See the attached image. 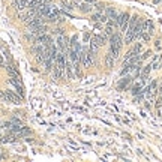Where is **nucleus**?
Wrapping results in <instances>:
<instances>
[{"label": "nucleus", "instance_id": "nucleus-1", "mask_svg": "<svg viewBox=\"0 0 162 162\" xmlns=\"http://www.w3.org/2000/svg\"><path fill=\"white\" fill-rule=\"evenodd\" d=\"M110 47H111V54L114 57H119V53H120V48H122V36L119 33H114L111 38H110Z\"/></svg>", "mask_w": 162, "mask_h": 162}, {"label": "nucleus", "instance_id": "nucleus-2", "mask_svg": "<svg viewBox=\"0 0 162 162\" xmlns=\"http://www.w3.org/2000/svg\"><path fill=\"white\" fill-rule=\"evenodd\" d=\"M129 14H120V15H117L116 18V23H117V27L122 30V32H126L128 30V24H129Z\"/></svg>", "mask_w": 162, "mask_h": 162}, {"label": "nucleus", "instance_id": "nucleus-3", "mask_svg": "<svg viewBox=\"0 0 162 162\" xmlns=\"http://www.w3.org/2000/svg\"><path fill=\"white\" fill-rule=\"evenodd\" d=\"M5 93H6V99H8V102H12V104H17V105L21 104L23 96H20L18 93H14V92H11V90H5Z\"/></svg>", "mask_w": 162, "mask_h": 162}, {"label": "nucleus", "instance_id": "nucleus-4", "mask_svg": "<svg viewBox=\"0 0 162 162\" xmlns=\"http://www.w3.org/2000/svg\"><path fill=\"white\" fill-rule=\"evenodd\" d=\"M57 48H60L63 53L68 51L69 44H68V38H66L65 35H59V38H57Z\"/></svg>", "mask_w": 162, "mask_h": 162}, {"label": "nucleus", "instance_id": "nucleus-5", "mask_svg": "<svg viewBox=\"0 0 162 162\" xmlns=\"http://www.w3.org/2000/svg\"><path fill=\"white\" fill-rule=\"evenodd\" d=\"M17 134H14V132H9V134H6L5 137H0V143H3V144H8V143H15L17 141Z\"/></svg>", "mask_w": 162, "mask_h": 162}, {"label": "nucleus", "instance_id": "nucleus-6", "mask_svg": "<svg viewBox=\"0 0 162 162\" xmlns=\"http://www.w3.org/2000/svg\"><path fill=\"white\" fill-rule=\"evenodd\" d=\"M78 9H80L81 12H84V14H89V12H92L93 6H92V3H87V2H81V3H78Z\"/></svg>", "mask_w": 162, "mask_h": 162}, {"label": "nucleus", "instance_id": "nucleus-7", "mask_svg": "<svg viewBox=\"0 0 162 162\" xmlns=\"http://www.w3.org/2000/svg\"><path fill=\"white\" fill-rule=\"evenodd\" d=\"M53 74H54V78H63V75H65V68H62V66H57V65H54V69H53Z\"/></svg>", "mask_w": 162, "mask_h": 162}, {"label": "nucleus", "instance_id": "nucleus-8", "mask_svg": "<svg viewBox=\"0 0 162 162\" xmlns=\"http://www.w3.org/2000/svg\"><path fill=\"white\" fill-rule=\"evenodd\" d=\"M114 62H116V57H114L111 53H108V54L105 56V65L111 68V66H114Z\"/></svg>", "mask_w": 162, "mask_h": 162}, {"label": "nucleus", "instance_id": "nucleus-9", "mask_svg": "<svg viewBox=\"0 0 162 162\" xmlns=\"http://www.w3.org/2000/svg\"><path fill=\"white\" fill-rule=\"evenodd\" d=\"M27 2L29 0H15L14 2V6H15V9H24V8H27Z\"/></svg>", "mask_w": 162, "mask_h": 162}, {"label": "nucleus", "instance_id": "nucleus-10", "mask_svg": "<svg viewBox=\"0 0 162 162\" xmlns=\"http://www.w3.org/2000/svg\"><path fill=\"white\" fill-rule=\"evenodd\" d=\"M72 9H74V5H72V3H63V11H65L66 14H71Z\"/></svg>", "mask_w": 162, "mask_h": 162}, {"label": "nucleus", "instance_id": "nucleus-11", "mask_svg": "<svg viewBox=\"0 0 162 162\" xmlns=\"http://www.w3.org/2000/svg\"><path fill=\"white\" fill-rule=\"evenodd\" d=\"M0 101H3V102H8V99H6V93H5V90H3V92L0 90Z\"/></svg>", "mask_w": 162, "mask_h": 162}, {"label": "nucleus", "instance_id": "nucleus-12", "mask_svg": "<svg viewBox=\"0 0 162 162\" xmlns=\"http://www.w3.org/2000/svg\"><path fill=\"white\" fill-rule=\"evenodd\" d=\"M84 41H86V42H87V41H90V35H89V33H86V35H84Z\"/></svg>", "mask_w": 162, "mask_h": 162}, {"label": "nucleus", "instance_id": "nucleus-13", "mask_svg": "<svg viewBox=\"0 0 162 162\" xmlns=\"http://www.w3.org/2000/svg\"><path fill=\"white\" fill-rule=\"evenodd\" d=\"M153 3H161V0H153Z\"/></svg>", "mask_w": 162, "mask_h": 162}]
</instances>
